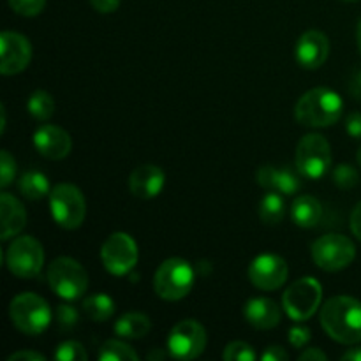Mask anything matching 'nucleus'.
<instances>
[{
	"label": "nucleus",
	"mask_w": 361,
	"mask_h": 361,
	"mask_svg": "<svg viewBox=\"0 0 361 361\" xmlns=\"http://www.w3.org/2000/svg\"><path fill=\"white\" fill-rule=\"evenodd\" d=\"M356 159H358V164L361 166V148L358 150V154H356Z\"/></svg>",
	"instance_id": "a18cd8bd"
},
{
	"label": "nucleus",
	"mask_w": 361,
	"mask_h": 361,
	"mask_svg": "<svg viewBox=\"0 0 361 361\" xmlns=\"http://www.w3.org/2000/svg\"><path fill=\"white\" fill-rule=\"evenodd\" d=\"M44 263L42 245L32 236H18L6 252V264L14 277L34 279Z\"/></svg>",
	"instance_id": "9d476101"
},
{
	"label": "nucleus",
	"mask_w": 361,
	"mask_h": 361,
	"mask_svg": "<svg viewBox=\"0 0 361 361\" xmlns=\"http://www.w3.org/2000/svg\"><path fill=\"white\" fill-rule=\"evenodd\" d=\"M207 348V330L194 319L180 321L168 337V351L173 358L194 360Z\"/></svg>",
	"instance_id": "9b49d317"
},
{
	"label": "nucleus",
	"mask_w": 361,
	"mask_h": 361,
	"mask_svg": "<svg viewBox=\"0 0 361 361\" xmlns=\"http://www.w3.org/2000/svg\"><path fill=\"white\" fill-rule=\"evenodd\" d=\"M166 183V175L159 166L143 164L137 166L129 178V189L140 200H152L162 192Z\"/></svg>",
	"instance_id": "a211bd4d"
},
{
	"label": "nucleus",
	"mask_w": 361,
	"mask_h": 361,
	"mask_svg": "<svg viewBox=\"0 0 361 361\" xmlns=\"http://www.w3.org/2000/svg\"><path fill=\"white\" fill-rule=\"evenodd\" d=\"M49 210L53 219L63 229H76L83 224L87 215V203L73 183H59L49 192Z\"/></svg>",
	"instance_id": "39448f33"
},
{
	"label": "nucleus",
	"mask_w": 361,
	"mask_h": 361,
	"mask_svg": "<svg viewBox=\"0 0 361 361\" xmlns=\"http://www.w3.org/2000/svg\"><path fill=\"white\" fill-rule=\"evenodd\" d=\"M83 310L92 321H108L115 314V302L111 296L99 293V295H90L85 298Z\"/></svg>",
	"instance_id": "b1692460"
},
{
	"label": "nucleus",
	"mask_w": 361,
	"mask_h": 361,
	"mask_svg": "<svg viewBox=\"0 0 361 361\" xmlns=\"http://www.w3.org/2000/svg\"><path fill=\"white\" fill-rule=\"evenodd\" d=\"M14 175H16V161H14L13 155L7 150H2L0 154V185L6 189L11 182L14 180Z\"/></svg>",
	"instance_id": "473e14b6"
},
{
	"label": "nucleus",
	"mask_w": 361,
	"mask_h": 361,
	"mask_svg": "<svg viewBox=\"0 0 361 361\" xmlns=\"http://www.w3.org/2000/svg\"><path fill=\"white\" fill-rule=\"evenodd\" d=\"M0 217H2V231H0L2 242H7V240L20 235L27 224L25 207L9 192H4L0 197Z\"/></svg>",
	"instance_id": "6ab92c4d"
},
{
	"label": "nucleus",
	"mask_w": 361,
	"mask_h": 361,
	"mask_svg": "<svg viewBox=\"0 0 361 361\" xmlns=\"http://www.w3.org/2000/svg\"><path fill=\"white\" fill-rule=\"evenodd\" d=\"M7 361H46V356L34 351H20L11 355Z\"/></svg>",
	"instance_id": "58836bf2"
},
{
	"label": "nucleus",
	"mask_w": 361,
	"mask_h": 361,
	"mask_svg": "<svg viewBox=\"0 0 361 361\" xmlns=\"http://www.w3.org/2000/svg\"><path fill=\"white\" fill-rule=\"evenodd\" d=\"M0 56H2L0 73L6 74V76L21 73L32 60L30 41L18 32H2V35H0Z\"/></svg>",
	"instance_id": "4468645a"
},
{
	"label": "nucleus",
	"mask_w": 361,
	"mask_h": 361,
	"mask_svg": "<svg viewBox=\"0 0 361 361\" xmlns=\"http://www.w3.org/2000/svg\"><path fill=\"white\" fill-rule=\"evenodd\" d=\"M49 288L63 300H78L88 288L85 268L73 257H56L48 268Z\"/></svg>",
	"instance_id": "423d86ee"
},
{
	"label": "nucleus",
	"mask_w": 361,
	"mask_h": 361,
	"mask_svg": "<svg viewBox=\"0 0 361 361\" xmlns=\"http://www.w3.org/2000/svg\"><path fill=\"white\" fill-rule=\"evenodd\" d=\"M9 316L14 326L25 335H41L51 323V309L48 302L34 293L18 295L11 302Z\"/></svg>",
	"instance_id": "20e7f679"
},
{
	"label": "nucleus",
	"mask_w": 361,
	"mask_h": 361,
	"mask_svg": "<svg viewBox=\"0 0 361 361\" xmlns=\"http://www.w3.org/2000/svg\"><path fill=\"white\" fill-rule=\"evenodd\" d=\"M245 319L257 330H271L281 323V307L270 298H252L247 302Z\"/></svg>",
	"instance_id": "aec40b11"
},
{
	"label": "nucleus",
	"mask_w": 361,
	"mask_h": 361,
	"mask_svg": "<svg viewBox=\"0 0 361 361\" xmlns=\"http://www.w3.org/2000/svg\"><path fill=\"white\" fill-rule=\"evenodd\" d=\"M344 361H361V348H355L342 356Z\"/></svg>",
	"instance_id": "a19ab883"
},
{
	"label": "nucleus",
	"mask_w": 361,
	"mask_h": 361,
	"mask_svg": "<svg viewBox=\"0 0 361 361\" xmlns=\"http://www.w3.org/2000/svg\"><path fill=\"white\" fill-rule=\"evenodd\" d=\"M291 219L300 228H316L323 219V207L314 196H298L291 207Z\"/></svg>",
	"instance_id": "412c9836"
},
{
	"label": "nucleus",
	"mask_w": 361,
	"mask_h": 361,
	"mask_svg": "<svg viewBox=\"0 0 361 361\" xmlns=\"http://www.w3.org/2000/svg\"><path fill=\"white\" fill-rule=\"evenodd\" d=\"M53 356L59 361H87L88 358L83 345L76 341L62 342V344L55 349V355Z\"/></svg>",
	"instance_id": "c85d7f7f"
},
{
	"label": "nucleus",
	"mask_w": 361,
	"mask_h": 361,
	"mask_svg": "<svg viewBox=\"0 0 361 361\" xmlns=\"http://www.w3.org/2000/svg\"><path fill=\"white\" fill-rule=\"evenodd\" d=\"M328 53H330V41L319 30L303 32L295 48L296 62L303 69H319L326 62Z\"/></svg>",
	"instance_id": "2eb2a0df"
},
{
	"label": "nucleus",
	"mask_w": 361,
	"mask_h": 361,
	"mask_svg": "<svg viewBox=\"0 0 361 361\" xmlns=\"http://www.w3.org/2000/svg\"><path fill=\"white\" fill-rule=\"evenodd\" d=\"M356 247L348 236L324 235L312 243V259L321 270L338 271L348 268L355 261Z\"/></svg>",
	"instance_id": "1a4fd4ad"
},
{
	"label": "nucleus",
	"mask_w": 361,
	"mask_h": 361,
	"mask_svg": "<svg viewBox=\"0 0 361 361\" xmlns=\"http://www.w3.org/2000/svg\"><path fill=\"white\" fill-rule=\"evenodd\" d=\"M353 90H355L356 97H361V73L356 76V80L353 81Z\"/></svg>",
	"instance_id": "79ce46f5"
},
{
	"label": "nucleus",
	"mask_w": 361,
	"mask_h": 361,
	"mask_svg": "<svg viewBox=\"0 0 361 361\" xmlns=\"http://www.w3.org/2000/svg\"><path fill=\"white\" fill-rule=\"evenodd\" d=\"M289 268L284 257L277 254H261L250 263L249 279L261 291H275L288 281Z\"/></svg>",
	"instance_id": "ddd939ff"
},
{
	"label": "nucleus",
	"mask_w": 361,
	"mask_h": 361,
	"mask_svg": "<svg viewBox=\"0 0 361 361\" xmlns=\"http://www.w3.org/2000/svg\"><path fill=\"white\" fill-rule=\"evenodd\" d=\"M334 183L337 187H341V189H353V187H356L360 183V175L358 171H356V168H353L351 164H348V162H342V164H338L337 168L334 169Z\"/></svg>",
	"instance_id": "cd10ccee"
},
{
	"label": "nucleus",
	"mask_w": 361,
	"mask_h": 361,
	"mask_svg": "<svg viewBox=\"0 0 361 361\" xmlns=\"http://www.w3.org/2000/svg\"><path fill=\"white\" fill-rule=\"evenodd\" d=\"M344 2H358V0H344Z\"/></svg>",
	"instance_id": "49530a36"
},
{
	"label": "nucleus",
	"mask_w": 361,
	"mask_h": 361,
	"mask_svg": "<svg viewBox=\"0 0 361 361\" xmlns=\"http://www.w3.org/2000/svg\"><path fill=\"white\" fill-rule=\"evenodd\" d=\"M356 39H358V48H360V53H361V20L358 23V30H356Z\"/></svg>",
	"instance_id": "c03bdc74"
},
{
	"label": "nucleus",
	"mask_w": 361,
	"mask_h": 361,
	"mask_svg": "<svg viewBox=\"0 0 361 361\" xmlns=\"http://www.w3.org/2000/svg\"><path fill=\"white\" fill-rule=\"evenodd\" d=\"M222 358L226 361H254L257 358V355L247 342L236 341L226 345Z\"/></svg>",
	"instance_id": "c756f323"
},
{
	"label": "nucleus",
	"mask_w": 361,
	"mask_h": 361,
	"mask_svg": "<svg viewBox=\"0 0 361 361\" xmlns=\"http://www.w3.org/2000/svg\"><path fill=\"white\" fill-rule=\"evenodd\" d=\"M27 109L35 120L48 122L53 116V113H55V101H53V97L46 90H35L28 97Z\"/></svg>",
	"instance_id": "a878e982"
},
{
	"label": "nucleus",
	"mask_w": 361,
	"mask_h": 361,
	"mask_svg": "<svg viewBox=\"0 0 361 361\" xmlns=\"http://www.w3.org/2000/svg\"><path fill=\"white\" fill-rule=\"evenodd\" d=\"M341 95L330 88L317 87L305 92L295 106L296 122L305 127H330L342 116Z\"/></svg>",
	"instance_id": "f03ea898"
},
{
	"label": "nucleus",
	"mask_w": 361,
	"mask_h": 361,
	"mask_svg": "<svg viewBox=\"0 0 361 361\" xmlns=\"http://www.w3.org/2000/svg\"><path fill=\"white\" fill-rule=\"evenodd\" d=\"M310 337H312V335H310V330L307 326H295L289 331V342H291L293 348L296 349L305 348L310 342Z\"/></svg>",
	"instance_id": "72a5a7b5"
},
{
	"label": "nucleus",
	"mask_w": 361,
	"mask_h": 361,
	"mask_svg": "<svg viewBox=\"0 0 361 361\" xmlns=\"http://www.w3.org/2000/svg\"><path fill=\"white\" fill-rule=\"evenodd\" d=\"M349 226H351L353 235H355L356 238H358L361 242V201L358 204H356L355 210H353L351 222H349Z\"/></svg>",
	"instance_id": "4c0bfd02"
},
{
	"label": "nucleus",
	"mask_w": 361,
	"mask_h": 361,
	"mask_svg": "<svg viewBox=\"0 0 361 361\" xmlns=\"http://www.w3.org/2000/svg\"><path fill=\"white\" fill-rule=\"evenodd\" d=\"M137 245L127 233H113L101 249V259L111 275H127L137 263Z\"/></svg>",
	"instance_id": "f8f14e48"
},
{
	"label": "nucleus",
	"mask_w": 361,
	"mask_h": 361,
	"mask_svg": "<svg viewBox=\"0 0 361 361\" xmlns=\"http://www.w3.org/2000/svg\"><path fill=\"white\" fill-rule=\"evenodd\" d=\"M78 323H80V314H78V310L73 305L60 303L56 307V324H59V328L63 334L74 330Z\"/></svg>",
	"instance_id": "7c9ffc66"
},
{
	"label": "nucleus",
	"mask_w": 361,
	"mask_h": 361,
	"mask_svg": "<svg viewBox=\"0 0 361 361\" xmlns=\"http://www.w3.org/2000/svg\"><path fill=\"white\" fill-rule=\"evenodd\" d=\"M295 164L300 175L305 178H323L331 164V147L326 137L321 134L303 136L296 147Z\"/></svg>",
	"instance_id": "0eeeda50"
},
{
	"label": "nucleus",
	"mask_w": 361,
	"mask_h": 361,
	"mask_svg": "<svg viewBox=\"0 0 361 361\" xmlns=\"http://www.w3.org/2000/svg\"><path fill=\"white\" fill-rule=\"evenodd\" d=\"M300 360L302 361H326L328 356L324 355L323 351H319V349H307L305 353H302V355H300Z\"/></svg>",
	"instance_id": "ea45409f"
},
{
	"label": "nucleus",
	"mask_w": 361,
	"mask_h": 361,
	"mask_svg": "<svg viewBox=\"0 0 361 361\" xmlns=\"http://www.w3.org/2000/svg\"><path fill=\"white\" fill-rule=\"evenodd\" d=\"M298 169L275 168L271 164L261 166L257 171V183L267 190H275L284 196H293L302 189V178Z\"/></svg>",
	"instance_id": "f3484780"
},
{
	"label": "nucleus",
	"mask_w": 361,
	"mask_h": 361,
	"mask_svg": "<svg viewBox=\"0 0 361 361\" xmlns=\"http://www.w3.org/2000/svg\"><path fill=\"white\" fill-rule=\"evenodd\" d=\"M34 147L42 157L51 159V161H62L71 154L73 140L62 127L46 123L35 130Z\"/></svg>",
	"instance_id": "dca6fc26"
},
{
	"label": "nucleus",
	"mask_w": 361,
	"mask_h": 361,
	"mask_svg": "<svg viewBox=\"0 0 361 361\" xmlns=\"http://www.w3.org/2000/svg\"><path fill=\"white\" fill-rule=\"evenodd\" d=\"M164 353H161V351H157V353H150V355H148V360H162L164 358Z\"/></svg>",
	"instance_id": "37998d69"
},
{
	"label": "nucleus",
	"mask_w": 361,
	"mask_h": 361,
	"mask_svg": "<svg viewBox=\"0 0 361 361\" xmlns=\"http://www.w3.org/2000/svg\"><path fill=\"white\" fill-rule=\"evenodd\" d=\"M286 204L281 192L268 190L259 204V217L264 224H279L284 217Z\"/></svg>",
	"instance_id": "393cba45"
},
{
	"label": "nucleus",
	"mask_w": 361,
	"mask_h": 361,
	"mask_svg": "<svg viewBox=\"0 0 361 361\" xmlns=\"http://www.w3.org/2000/svg\"><path fill=\"white\" fill-rule=\"evenodd\" d=\"M196 275L189 261L171 257L161 263L154 275V289L162 300L178 302L185 298L192 289Z\"/></svg>",
	"instance_id": "7ed1b4c3"
},
{
	"label": "nucleus",
	"mask_w": 361,
	"mask_h": 361,
	"mask_svg": "<svg viewBox=\"0 0 361 361\" xmlns=\"http://www.w3.org/2000/svg\"><path fill=\"white\" fill-rule=\"evenodd\" d=\"M90 4L97 13L109 14V13H115V11L118 9L120 0H90Z\"/></svg>",
	"instance_id": "e433bc0d"
},
{
	"label": "nucleus",
	"mask_w": 361,
	"mask_h": 361,
	"mask_svg": "<svg viewBox=\"0 0 361 361\" xmlns=\"http://www.w3.org/2000/svg\"><path fill=\"white\" fill-rule=\"evenodd\" d=\"M345 130L351 137L355 140H361V113H353L348 116V122H345Z\"/></svg>",
	"instance_id": "f704fd0d"
},
{
	"label": "nucleus",
	"mask_w": 361,
	"mask_h": 361,
	"mask_svg": "<svg viewBox=\"0 0 361 361\" xmlns=\"http://www.w3.org/2000/svg\"><path fill=\"white\" fill-rule=\"evenodd\" d=\"M321 300H323V288H321L319 281L312 277H303L284 293L282 307L293 321L302 323V321L310 319L317 312Z\"/></svg>",
	"instance_id": "6e6552de"
},
{
	"label": "nucleus",
	"mask_w": 361,
	"mask_h": 361,
	"mask_svg": "<svg viewBox=\"0 0 361 361\" xmlns=\"http://www.w3.org/2000/svg\"><path fill=\"white\" fill-rule=\"evenodd\" d=\"M97 358L101 361H137V353L126 342L108 341L101 345Z\"/></svg>",
	"instance_id": "bb28decb"
},
{
	"label": "nucleus",
	"mask_w": 361,
	"mask_h": 361,
	"mask_svg": "<svg viewBox=\"0 0 361 361\" xmlns=\"http://www.w3.org/2000/svg\"><path fill=\"white\" fill-rule=\"evenodd\" d=\"M261 360L263 361H286L289 360V355L279 345H270V348L264 349V353L261 355Z\"/></svg>",
	"instance_id": "c9c22d12"
},
{
	"label": "nucleus",
	"mask_w": 361,
	"mask_h": 361,
	"mask_svg": "<svg viewBox=\"0 0 361 361\" xmlns=\"http://www.w3.org/2000/svg\"><path fill=\"white\" fill-rule=\"evenodd\" d=\"M18 187H20V192L23 194L27 200L37 201L41 197L48 196L51 192L49 189V180L44 173L37 171V169H30V171H25L21 175L20 182H18Z\"/></svg>",
	"instance_id": "5701e85b"
},
{
	"label": "nucleus",
	"mask_w": 361,
	"mask_h": 361,
	"mask_svg": "<svg viewBox=\"0 0 361 361\" xmlns=\"http://www.w3.org/2000/svg\"><path fill=\"white\" fill-rule=\"evenodd\" d=\"M9 6L21 16H37L44 9L46 0H9Z\"/></svg>",
	"instance_id": "2f4dec72"
},
{
	"label": "nucleus",
	"mask_w": 361,
	"mask_h": 361,
	"mask_svg": "<svg viewBox=\"0 0 361 361\" xmlns=\"http://www.w3.org/2000/svg\"><path fill=\"white\" fill-rule=\"evenodd\" d=\"M321 326L334 341L353 345L361 341V302L351 296H334L321 309Z\"/></svg>",
	"instance_id": "f257e3e1"
},
{
	"label": "nucleus",
	"mask_w": 361,
	"mask_h": 361,
	"mask_svg": "<svg viewBox=\"0 0 361 361\" xmlns=\"http://www.w3.org/2000/svg\"><path fill=\"white\" fill-rule=\"evenodd\" d=\"M115 334L120 338H141L150 331L152 323L148 316L141 312H129L123 314L115 323Z\"/></svg>",
	"instance_id": "4be33fe9"
}]
</instances>
